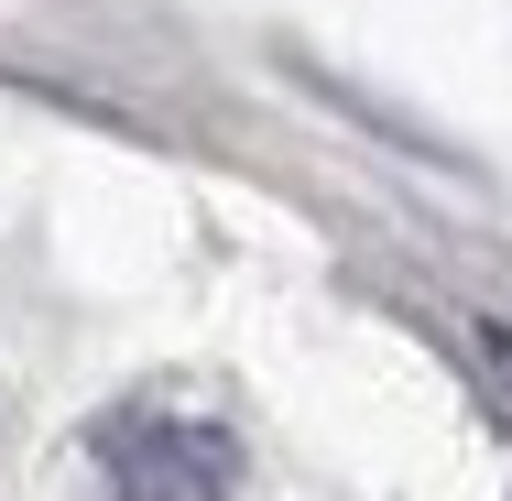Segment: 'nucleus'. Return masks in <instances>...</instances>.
Returning <instances> with one entry per match:
<instances>
[{
    "label": "nucleus",
    "mask_w": 512,
    "mask_h": 501,
    "mask_svg": "<svg viewBox=\"0 0 512 501\" xmlns=\"http://www.w3.org/2000/svg\"><path fill=\"white\" fill-rule=\"evenodd\" d=\"M109 501H240V436L186 403H120L99 425Z\"/></svg>",
    "instance_id": "1"
}]
</instances>
